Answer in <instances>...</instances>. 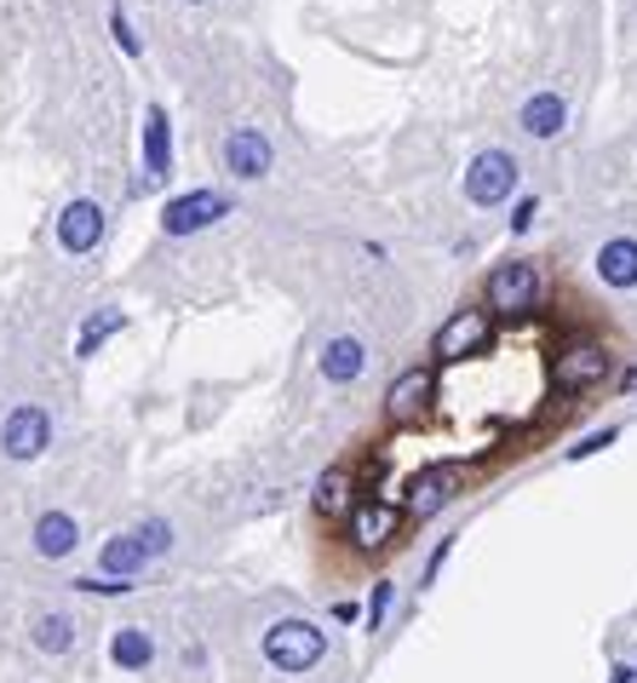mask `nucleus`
<instances>
[{
	"label": "nucleus",
	"instance_id": "obj_30",
	"mask_svg": "<svg viewBox=\"0 0 637 683\" xmlns=\"http://www.w3.org/2000/svg\"><path fill=\"white\" fill-rule=\"evenodd\" d=\"M608 683H637V672H632V667H615V678H608Z\"/></svg>",
	"mask_w": 637,
	"mask_h": 683
},
{
	"label": "nucleus",
	"instance_id": "obj_25",
	"mask_svg": "<svg viewBox=\"0 0 637 683\" xmlns=\"http://www.w3.org/2000/svg\"><path fill=\"white\" fill-rule=\"evenodd\" d=\"M534 213H540V201H534V195H523V201H517V213H512V231H517V236H523L528 224H534Z\"/></svg>",
	"mask_w": 637,
	"mask_h": 683
},
{
	"label": "nucleus",
	"instance_id": "obj_10",
	"mask_svg": "<svg viewBox=\"0 0 637 683\" xmlns=\"http://www.w3.org/2000/svg\"><path fill=\"white\" fill-rule=\"evenodd\" d=\"M489 339H494L489 311H454L437 327V357L443 362H460V357H471V350H489Z\"/></svg>",
	"mask_w": 637,
	"mask_h": 683
},
{
	"label": "nucleus",
	"instance_id": "obj_14",
	"mask_svg": "<svg viewBox=\"0 0 637 683\" xmlns=\"http://www.w3.org/2000/svg\"><path fill=\"white\" fill-rule=\"evenodd\" d=\"M316 517H327V523H339V517H350V505H356V477L345 471V466H334V471H322V483H316Z\"/></svg>",
	"mask_w": 637,
	"mask_h": 683
},
{
	"label": "nucleus",
	"instance_id": "obj_11",
	"mask_svg": "<svg viewBox=\"0 0 637 683\" xmlns=\"http://www.w3.org/2000/svg\"><path fill=\"white\" fill-rule=\"evenodd\" d=\"M517 184V161L505 156V149H489V156H477L466 167V195L477 201V208H494V201H505Z\"/></svg>",
	"mask_w": 637,
	"mask_h": 683
},
{
	"label": "nucleus",
	"instance_id": "obj_28",
	"mask_svg": "<svg viewBox=\"0 0 637 683\" xmlns=\"http://www.w3.org/2000/svg\"><path fill=\"white\" fill-rule=\"evenodd\" d=\"M110 30H115V41L126 46V53H133V58H138V35H133V30H126V18H121V12L110 18Z\"/></svg>",
	"mask_w": 637,
	"mask_h": 683
},
{
	"label": "nucleus",
	"instance_id": "obj_27",
	"mask_svg": "<svg viewBox=\"0 0 637 683\" xmlns=\"http://www.w3.org/2000/svg\"><path fill=\"white\" fill-rule=\"evenodd\" d=\"M75 586H81V592H126V586H133V580H75Z\"/></svg>",
	"mask_w": 637,
	"mask_h": 683
},
{
	"label": "nucleus",
	"instance_id": "obj_5",
	"mask_svg": "<svg viewBox=\"0 0 637 683\" xmlns=\"http://www.w3.org/2000/svg\"><path fill=\"white\" fill-rule=\"evenodd\" d=\"M345 528H350V546L356 551H385L402 535V512H396L391 500H356Z\"/></svg>",
	"mask_w": 637,
	"mask_h": 683
},
{
	"label": "nucleus",
	"instance_id": "obj_23",
	"mask_svg": "<svg viewBox=\"0 0 637 683\" xmlns=\"http://www.w3.org/2000/svg\"><path fill=\"white\" fill-rule=\"evenodd\" d=\"M621 432H615V425H603V432H592V437H580L574 448H569V460H585V454H603L608 443H615Z\"/></svg>",
	"mask_w": 637,
	"mask_h": 683
},
{
	"label": "nucleus",
	"instance_id": "obj_4",
	"mask_svg": "<svg viewBox=\"0 0 637 683\" xmlns=\"http://www.w3.org/2000/svg\"><path fill=\"white\" fill-rule=\"evenodd\" d=\"M489 305L505 316H523L540 305V270L528 259H505L500 270H489Z\"/></svg>",
	"mask_w": 637,
	"mask_h": 683
},
{
	"label": "nucleus",
	"instance_id": "obj_22",
	"mask_svg": "<svg viewBox=\"0 0 637 683\" xmlns=\"http://www.w3.org/2000/svg\"><path fill=\"white\" fill-rule=\"evenodd\" d=\"M110 334H121V311H115V305H110V311H98V316H87L81 339H75V357H92V350L104 345Z\"/></svg>",
	"mask_w": 637,
	"mask_h": 683
},
{
	"label": "nucleus",
	"instance_id": "obj_26",
	"mask_svg": "<svg viewBox=\"0 0 637 683\" xmlns=\"http://www.w3.org/2000/svg\"><path fill=\"white\" fill-rule=\"evenodd\" d=\"M448 551H454V535L437 546V551H431V563H425V580H443V563H448Z\"/></svg>",
	"mask_w": 637,
	"mask_h": 683
},
{
	"label": "nucleus",
	"instance_id": "obj_9",
	"mask_svg": "<svg viewBox=\"0 0 637 683\" xmlns=\"http://www.w3.org/2000/svg\"><path fill=\"white\" fill-rule=\"evenodd\" d=\"M46 443H53V419H46V408H12L7 425H0V448L12 454V460H41Z\"/></svg>",
	"mask_w": 637,
	"mask_h": 683
},
{
	"label": "nucleus",
	"instance_id": "obj_17",
	"mask_svg": "<svg viewBox=\"0 0 637 683\" xmlns=\"http://www.w3.org/2000/svg\"><path fill=\"white\" fill-rule=\"evenodd\" d=\"M110 661L121 672H144L149 661H156V638H149L144 626H121L115 638H110Z\"/></svg>",
	"mask_w": 637,
	"mask_h": 683
},
{
	"label": "nucleus",
	"instance_id": "obj_6",
	"mask_svg": "<svg viewBox=\"0 0 637 683\" xmlns=\"http://www.w3.org/2000/svg\"><path fill=\"white\" fill-rule=\"evenodd\" d=\"M224 213H231V195H219V190H190V195L167 201L161 231H167V236H195V231H208V224H219Z\"/></svg>",
	"mask_w": 637,
	"mask_h": 683
},
{
	"label": "nucleus",
	"instance_id": "obj_2",
	"mask_svg": "<svg viewBox=\"0 0 637 683\" xmlns=\"http://www.w3.org/2000/svg\"><path fill=\"white\" fill-rule=\"evenodd\" d=\"M603 379H608V350L597 339H580V345L551 357V385L563 396H585L592 385H603Z\"/></svg>",
	"mask_w": 637,
	"mask_h": 683
},
{
	"label": "nucleus",
	"instance_id": "obj_24",
	"mask_svg": "<svg viewBox=\"0 0 637 683\" xmlns=\"http://www.w3.org/2000/svg\"><path fill=\"white\" fill-rule=\"evenodd\" d=\"M385 609H391V580H379L368 597V626H385Z\"/></svg>",
	"mask_w": 637,
	"mask_h": 683
},
{
	"label": "nucleus",
	"instance_id": "obj_1",
	"mask_svg": "<svg viewBox=\"0 0 637 683\" xmlns=\"http://www.w3.org/2000/svg\"><path fill=\"white\" fill-rule=\"evenodd\" d=\"M322 654H327V638H322V626H311V620H276L265 631V661L276 672H311Z\"/></svg>",
	"mask_w": 637,
	"mask_h": 683
},
{
	"label": "nucleus",
	"instance_id": "obj_3",
	"mask_svg": "<svg viewBox=\"0 0 637 683\" xmlns=\"http://www.w3.org/2000/svg\"><path fill=\"white\" fill-rule=\"evenodd\" d=\"M167 546H172V528H167V523H144V528H133V535H121V540L104 546V574H110V580H115V574L133 580L144 563H156Z\"/></svg>",
	"mask_w": 637,
	"mask_h": 683
},
{
	"label": "nucleus",
	"instance_id": "obj_12",
	"mask_svg": "<svg viewBox=\"0 0 637 683\" xmlns=\"http://www.w3.org/2000/svg\"><path fill=\"white\" fill-rule=\"evenodd\" d=\"M98 242H104V208H98V201H69L58 213V247L81 259V253H92Z\"/></svg>",
	"mask_w": 637,
	"mask_h": 683
},
{
	"label": "nucleus",
	"instance_id": "obj_18",
	"mask_svg": "<svg viewBox=\"0 0 637 683\" xmlns=\"http://www.w3.org/2000/svg\"><path fill=\"white\" fill-rule=\"evenodd\" d=\"M144 161H149V172H156V179L172 167V126H167V110H161V104L144 110Z\"/></svg>",
	"mask_w": 637,
	"mask_h": 683
},
{
	"label": "nucleus",
	"instance_id": "obj_13",
	"mask_svg": "<svg viewBox=\"0 0 637 683\" xmlns=\"http://www.w3.org/2000/svg\"><path fill=\"white\" fill-rule=\"evenodd\" d=\"M224 167H231L236 179H259V172L270 167V144H265V133H253V126L231 133V144H224Z\"/></svg>",
	"mask_w": 637,
	"mask_h": 683
},
{
	"label": "nucleus",
	"instance_id": "obj_15",
	"mask_svg": "<svg viewBox=\"0 0 637 683\" xmlns=\"http://www.w3.org/2000/svg\"><path fill=\"white\" fill-rule=\"evenodd\" d=\"M597 276H603L608 288H637V242H632V236L603 242V253H597Z\"/></svg>",
	"mask_w": 637,
	"mask_h": 683
},
{
	"label": "nucleus",
	"instance_id": "obj_19",
	"mask_svg": "<svg viewBox=\"0 0 637 683\" xmlns=\"http://www.w3.org/2000/svg\"><path fill=\"white\" fill-rule=\"evenodd\" d=\"M368 368V350H362V339H334L322 350V379H334V385H350L356 373Z\"/></svg>",
	"mask_w": 637,
	"mask_h": 683
},
{
	"label": "nucleus",
	"instance_id": "obj_21",
	"mask_svg": "<svg viewBox=\"0 0 637 683\" xmlns=\"http://www.w3.org/2000/svg\"><path fill=\"white\" fill-rule=\"evenodd\" d=\"M30 638H35L41 654H69V649H75V620H69V615H41Z\"/></svg>",
	"mask_w": 637,
	"mask_h": 683
},
{
	"label": "nucleus",
	"instance_id": "obj_8",
	"mask_svg": "<svg viewBox=\"0 0 637 683\" xmlns=\"http://www.w3.org/2000/svg\"><path fill=\"white\" fill-rule=\"evenodd\" d=\"M460 483H466V471L460 466H431V471H420L414 483H407V500H402V517H437V505H448L454 494H460Z\"/></svg>",
	"mask_w": 637,
	"mask_h": 683
},
{
	"label": "nucleus",
	"instance_id": "obj_20",
	"mask_svg": "<svg viewBox=\"0 0 637 683\" xmlns=\"http://www.w3.org/2000/svg\"><path fill=\"white\" fill-rule=\"evenodd\" d=\"M563 121H569V110H563V98H557V92H534L523 104V126L534 138H557V133H563Z\"/></svg>",
	"mask_w": 637,
	"mask_h": 683
},
{
	"label": "nucleus",
	"instance_id": "obj_7",
	"mask_svg": "<svg viewBox=\"0 0 637 683\" xmlns=\"http://www.w3.org/2000/svg\"><path fill=\"white\" fill-rule=\"evenodd\" d=\"M431 402H437V373L407 368L402 379H391V391H385V419L391 425H414V419L431 414Z\"/></svg>",
	"mask_w": 637,
	"mask_h": 683
},
{
	"label": "nucleus",
	"instance_id": "obj_16",
	"mask_svg": "<svg viewBox=\"0 0 637 683\" xmlns=\"http://www.w3.org/2000/svg\"><path fill=\"white\" fill-rule=\"evenodd\" d=\"M75 546H81V528H75L69 512H46L35 523V551H41V558H69Z\"/></svg>",
	"mask_w": 637,
	"mask_h": 683
},
{
	"label": "nucleus",
	"instance_id": "obj_29",
	"mask_svg": "<svg viewBox=\"0 0 637 683\" xmlns=\"http://www.w3.org/2000/svg\"><path fill=\"white\" fill-rule=\"evenodd\" d=\"M334 620H350V626H356V620H362V603H356V597H339V603H334Z\"/></svg>",
	"mask_w": 637,
	"mask_h": 683
}]
</instances>
